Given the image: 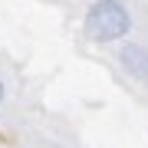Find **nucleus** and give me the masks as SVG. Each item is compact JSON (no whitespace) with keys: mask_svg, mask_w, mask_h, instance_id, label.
I'll list each match as a JSON object with an SVG mask.
<instances>
[{"mask_svg":"<svg viewBox=\"0 0 148 148\" xmlns=\"http://www.w3.org/2000/svg\"><path fill=\"white\" fill-rule=\"evenodd\" d=\"M135 30V13L125 0H92L82 16V40L92 46L125 43Z\"/></svg>","mask_w":148,"mask_h":148,"instance_id":"nucleus-1","label":"nucleus"},{"mask_svg":"<svg viewBox=\"0 0 148 148\" xmlns=\"http://www.w3.org/2000/svg\"><path fill=\"white\" fill-rule=\"evenodd\" d=\"M115 59H119L122 73H125L132 82H138V86L148 89V46H145L142 40H125L119 46Z\"/></svg>","mask_w":148,"mask_h":148,"instance_id":"nucleus-2","label":"nucleus"},{"mask_svg":"<svg viewBox=\"0 0 148 148\" xmlns=\"http://www.w3.org/2000/svg\"><path fill=\"white\" fill-rule=\"evenodd\" d=\"M3 102H7V79L0 76V106H3Z\"/></svg>","mask_w":148,"mask_h":148,"instance_id":"nucleus-3","label":"nucleus"}]
</instances>
